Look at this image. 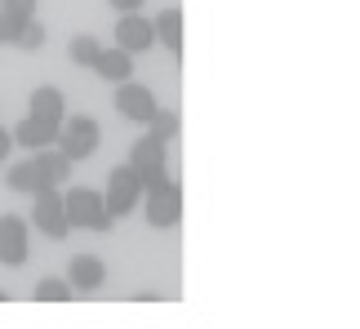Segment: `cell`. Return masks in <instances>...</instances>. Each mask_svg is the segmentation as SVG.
Wrapping results in <instances>:
<instances>
[{"label": "cell", "instance_id": "4fadbf2b", "mask_svg": "<svg viewBox=\"0 0 360 329\" xmlns=\"http://www.w3.org/2000/svg\"><path fill=\"white\" fill-rule=\"evenodd\" d=\"M27 116L58 120V125H63V116H67V98H63V89H58V85H40V89H32V107H27Z\"/></svg>", "mask_w": 360, "mask_h": 329}, {"label": "cell", "instance_id": "3957f363", "mask_svg": "<svg viewBox=\"0 0 360 329\" xmlns=\"http://www.w3.org/2000/svg\"><path fill=\"white\" fill-rule=\"evenodd\" d=\"M143 214H147L151 227H178V218H183V187H178L174 178L151 183L143 191Z\"/></svg>", "mask_w": 360, "mask_h": 329}, {"label": "cell", "instance_id": "5b68a950", "mask_svg": "<svg viewBox=\"0 0 360 329\" xmlns=\"http://www.w3.org/2000/svg\"><path fill=\"white\" fill-rule=\"evenodd\" d=\"M27 227H36V231H45L49 240H67V209H63V191L58 187H45V191H36L32 196V223Z\"/></svg>", "mask_w": 360, "mask_h": 329}, {"label": "cell", "instance_id": "8fae6325", "mask_svg": "<svg viewBox=\"0 0 360 329\" xmlns=\"http://www.w3.org/2000/svg\"><path fill=\"white\" fill-rule=\"evenodd\" d=\"M103 280H107L103 258H94V254H76L72 263H67V285H72V290H80V294L103 290Z\"/></svg>", "mask_w": 360, "mask_h": 329}, {"label": "cell", "instance_id": "2e32d148", "mask_svg": "<svg viewBox=\"0 0 360 329\" xmlns=\"http://www.w3.org/2000/svg\"><path fill=\"white\" fill-rule=\"evenodd\" d=\"M72 294H76V290L67 285V276H63V280H58V276H45V280L36 285V294H32V298H36V303H67Z\"/></svg>", "mask_w": 360, "mask_h": 329}, {"label": "cell", "instance_id": "ac0fdd59", "mask_svg": "<svg viewBox=\"0 0 360 329\" xmlns=\"http://www.w3.org/2000/svg\"><path fill=\"white\" fill-rule=\"evenodd\" d=\"M178 134V112H156L147 120V138H156V143H169Z\"/></svg>", "mask_w": 360, "mask_h": 329}, {"label": "cell", "instance_id": "e0dca14e", "mask_svg": "<svg viewBox=\"0 0 360 329\" xmlns=\"http://www.w3.org/2000/svg\"><path fill=\"white\" fill-rule=\"evenodd\" d=\"M67 53H72L76 67H94V58L103 53V45H98V36H76L72 45H67Z\"/></svg>", "mask_w": 360, "mask_h": 329}, {"label": "cell", "instance_id": "ba28073f", "mask_svg": "<svg viewBox=\"0 0 360 329\" xmlns=\"http://www.w3.org/2000/svg\"><path fill=\"white\" fill-rule=\"evenodd\" d=\"M129 169L143 178V187H151V183H160L165 178V143H156V138H138L134 147H129Z\"/></svg>", "mask_w": 360, "mask_h": 329}, {"label": "cell", "instance_id": "9c48e42d", "mask_svg": "<svg viewBox=\"0 0 360 329\" xmlns=\"http://www.w3.org/2000/svg\"><path fill=\"white\" fill-rule=\"evenodd\" d=\"M116 45L124 53H143L156 45V32H151V18H143V13H120V22H116Z\"/></svg>", "mask_w": 360, "mask_h": 329}, {"label": "cell", "instance_id": "277c9868", "mask_svg": "<svg viewBox=\"0 0 360 329\" xmlns=\"http://www.w3.org/2000/svg\"><path fill=\"white\" fill-rule=\"evenodd\" d=\"M143 178H138L129 164H116L112 178H107V191H103V205H107V214L112 218H124L129 209H138L143 205Z\"/></svg>", "mask_w": 360, "mask_h": 329}, {"label": "cell", "instance_id": "7a4b0ae2", "mask_svg": "<svg viewBox=\"0 0 360 329\" xmlns=\"http://www.w3.org/2000/svg\"><path fill=\"white\" fill-rule=\"evenodd\" d=\"M98 143H103V129H98V120L94 116H63V129H58V152L80 164V160H89L94 152H98Z\"/></svg>", "mask_w": 360, "mask_h": 329}, {"label": "cell", "instance_id": "d6986e66", "mask_svg": "<svg viewBox=\"0 0 360 329\" xmlns=\"http://www.w3.org/2000/svg\"><path fill=\"white\" fill-rule=\"evenodd\" d=\"M13 45H18V49H40V45H45V27H40L36 18H32V22H22V27H18V36H13Z\"/></svg>", "mask_w": 360, "mask_h": 329}, {"label": "cell", "instance_id": "ffe728a7", "mask_svg": "<svg viewBox=\"0 0 360 329\" xmlns=\"http://www.w3.org/2000/svg\"><path fill=\"white\" fill-rule=\"evenodd\" d=\"M9 152H13V134H9L5 125H0V164L9 160Z\"/></svg>", "mask_w": 360, "mask_h": 329}, {"label": "cell", "instance_id": "52a82bcc", "mask_svg": "<svg viewBox=\"0 0 360 329\" xmlns=\"http://www.w3.org/2000/svg\"><path fill=\"white\" fill-rule=\"evenodd\" d=\"M32 227L22 223L18 214H0V263L5 267H22L27 254H32Z\"/></svg>", "mask_w": 360, "mask_h": 329}, {"label": "cell", "instance_id": "9a60e30c", "mask_svg": "<svg viewBox=\"0 0 360 329\" xmlns=\"http://www.w3.org/2000/svg\"><path fill=\"white\" fill-rule=\"evenodd\" d=\"M0 18H5L13 27V36H18V27L36 18V0H0Z\"/></svg>", "mask_w": 360, "mask_h": 329}, {"label": "cell", "instance_id": "6da1fadb", "mask_svg": "<svg viewBox=\"0 0 360 329\" xmlns=\"http://www.w3.org/2000/svg\"><path fill=\"white\" fill-rule=\"evenodd\" d=\"M63 209H67V227H80V231H112L116 223L103 205V191H94V187L63 191Z\"/></svg>", "mask_w": 360, "mask_h": 329}, {"label": "cell", "instance_id": "30bf717a", "mask_svg": "<svg viewBox=\"0 0 360 329\" xmlns=\"http://www.w3.org/2000/svg\"><path fill=\"white\" fill-rule=\"evenodd\" d=\"M58 120H40V116H22L18 125H13L9 134H13V143L18 147H27V152H40V147H53L58 143Z\"/></svg>", "mask_w": 360, "mask_h": 329}, {"label": "cell", "instance_id": "5bb4252c", "mask_svg": "<svg viewBox=\"0 0 360 329\" xmlns=\"http://www.w3.org/2000/svg\"><path fill=\"white\" fill-rule=\"evenodd\" d=\"M151 32H156V40H165V49L178 58V53H183V9H178V5L160 9L156 22H151Z\"/></svg>", "mask_w": 360, "mask_h": 329}, {"label": "cell", "instance_id": "8992f818", "mask_svg": "<svg viewBox=\"0 0 360 329\" xmlns=\"http://www.w3.org/2000/svg\"><path fill=\"white\" fill-rule=\"evenodd\" d=\"M116 112L124 116V120H134V125H147L151 116L160 112V103H156V93H151L147 85H138V80H120L116 85Z\"/></svg>", "mask_w": 360, "mask_h": 329}, {"label": "cell", "instance_id": "7402d4cb", "mask_svg": "<svg viewBox=\"0 0 360 329\" xmlns=\"http://www.w3.org/2000/svg\"><path fill=\"white\" fill-rule=\"evenodd\" d=\"M0 45H13V27L5 18H0Z\"/></svg>", "mask_w": 360, "mask_h": 329}, {"label": "cell", "instance_id": "603a6c76", "mask_svg": "<svg viewBox=\"0 0 360 329\" xmlns=\"http://www.w3.org/2000/svg\"><path fill=\"white\" fill-rule=\"evenodd\" d=\"M5 298H9V294H5V290H0V303H5Z\"/></svg>", "mask_w": 360, "mask_h": 329}, {"label": "cell", "instance_id": "7c38bea8", "mask_svg": "<svg viewBox=\"0 0 360 329\" xmlns=\"http://www.w3.org/2000/svg\"><path fill=\"white\" fill-rule=\"evenodd\" d=\"M94 72H98L103 80H112V85H120V80H134V53H124L120 45H112V49L103 45V53L94 58Z\"/></svg>", "mask_w": 360, "mask_h": 329}, {"label": "cell", "instance_id": "44dd1931", "mask_svg": "<svg viewBox=\"0 0 360 329\" xmlns=\"http://www.w3.org/2000/svg\"><path fill=\"white\" fill-rule=\"evenodd\" d=\"M112 9L116 13H134V9H143V0H112Z\"/></svg>", "mask_w": 360, "mask_h": 329}]
</instances>
